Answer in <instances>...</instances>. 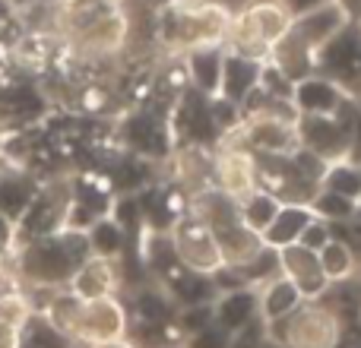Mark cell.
I'll return each instance as SVG.
<instances>
[{
  "label": "cell",
  "instance_id": "1",
  "mask_svg": "<svg viewBox=\"0 0 361 348\" xmlns=\"http://www.w3.org/2000/svg\"><path fill=\"white\" fill-rule=\"evenodd\" d=\"M92 254L86 231L57 228L25 241L16 254V273L32 288H67L80 263Z\"/></svg>",
  "mask_w": 361,
  "mask_h": 348
},
{
  "label": "cell",
  "instance_id": "2",
  "mask_svg": "<svg viewBox=\"0 0 361 348\" xmlns=\"http://www.w3.org/2000/svg\"><path fill=\"white\" fill-rule=\"evenodd\" d=\"M61 32L82 57L108 61L127 44V16L105 0H61Z\"/></svg>",
  "mask_w": 361,
  "mask_h": 348
},
{
  "label": "cell",
  "instance_id": "3",
  "mask_svg": "<svg viewBox=\"0 0 361 348\" xmlns=\"http://www.w3.org/2000/svg\"><path fill=\"white\" fill-rule=\"evenodd\" d=\"M48 320L61 336L73 339L82 348L108 339L127 336V307L121 298H102V301H76L67 292L51 304Z\"/></svg>",
  "mask_w": 361,
  "mask_h": 348
},
{
  "label": "cell",
  "instance_id": "4",
  "mask_svg": "<svg viewBox=\"0 0 361 348\" xmlns=\"http://www.w3.org/2000/svg\"><path fill=\"white\" fill-rule=\"evenodd\" d=\"M197 212H200V218L209 225L212 237H216L219 250H222L225 269H247L269 254V250L263 247L260 235H254V231L241 222L238 203L228 199L225 193H219L216 187H209V190L197 199Z\"/></svg>",
  "mask_w": 361,
  "mask_h": 348
},
{
  "label": "cell",
  "instance_id": "5",
  "mask_svg": "<svg viewBox=\"0 0 361 348\" xmlns=\"http://www.w3.org/2000/svg\"><path fill=\"white\" fill-rule=\"evenodd\" d=\"M295 13L288 10L279 0H257L247 10H241L228 25V35H225V44H228V54L238 57H250V61H263L267 63L273 44L279 42L288 32Z\"/></svg>",
  "mask_w": 361,
  "mask_h": 348
},
{
  "label": "cell",
  "instance_id": "6",
  "mask_svg": "<svg viewBox=\"0 0 361 348\" xmlns=\"http://www.w3.org/2000/svg\"><path fill=\"white\" fill-rule=\"evenodd\" d=\"M241 143L250 156H263V159H288L301 149L298 143V124H295V111L292 105H273L257 108V111L241 114Z\"/></svg>",
  "mask_w": 361,
  "mask_h": 348
},
{
  "label": "cell",
  "instance_id": "7",
  "mask_svg": "<svg viewBox=\"0 0 361 348\" xmlns=\"http://www.w3.org/2000/svg\"><path fill=\"white\" fill-rule=\"evenodd\" d=\"M355 120H358L355 105H345L343 111L330 114V118H305V114H295L301 152L314 156L324 165H336V162L352 159V149H355V146H352Z\"/></svg>",
  "mask_w": 361,
  "mask_h": 348
},
{
  "label": "cell",
  "instance_id": "8",
  "mask_svg": "<svg viewBox=\"0 0 361 348\" xmlns=\"http://www.w3.org/2000/svg\"><path fill=\"white\" fill-rule=\"evenodd\" d=\"M169 38L184 51L200 48H219L228 35L231 16L222 4H203V6H169L165 13Z\"/></svg>",
  "mask_w": 361,
  "mask_h": 348
},
{
  "label": "cell",
  "instance_id": "9",
  "mask_svg": "<svg viewBox=\"0 0 361 348\" xmlns=\"http://www.w3.org/2000/svg\"><path fill=\"white\" fill-rule=\"evenodd\" d=\"M269 330L279 333V342L286 348H336L343 339V320L324 301H305Z\"/></svg>",
  "mask_w": 361,
  "mask_h": 348
},
{
  "label": "cell",
  "instance_id": "10",
  "mask_svg": "<svg viewBox=\"0 0 361 348\" xmlns=\"http://www.w3.org/2000/svg\"><path fill=\"white\" fill-rule=\"evenodd\" d=\"M169 244H171L175 260L190 275H203V279H209V275H219L225 269L222 250H219V244H216V237H212L209 225L200 218L197 209H193L190 216H180L178 222L171 225Z\"/></svg>",
  "mask_w": 361,
  "mask_h": 348
},
{
  "label": "cell",
  "instance_id": "11",
  "mask_svg": "<svg viewBox=\"0 0 361 348\" xmlns=\"http://www.w3.org/2000/svg\"><path fill=\"white\" fill-rule=\"evenodd\" d=\"M276 273L286 275L295 288H298L301 301H320L330 288L324 269H320L317 250L305 247V244H292V247L276 250Z\"/></svg>",
  "mask_w": 361,
  "mask_h": 348
},
{
  "label": "cell",
  "instance_id": "12",
  "mask_svg": "<svg viewBox=\"0 0 361 348\" xmlns=\"http://www.w3.org/2000/svg\"><path fill=\"white\" fill-rule=\"evenodd\" d=\"M349 23L352 19L330 0V4H320V6L314 4V6H307V10L295 13L288 29H292L295 35H298L301 42L320 57L345 29H349Z\"/></svg>",
  "mask_w": 361,
  "mask_h": 348
},
{
  "label": "cell",
  "instance_id": "13",
  "mask_svg": "<svg viewBox=\"0 0 361 348\" xmlns=\"http://www.w3.org/2000/svg\"><path fill=\"white\" fill-rule=\"evenodd\" d=\"M288 105L295 114H305V118H330V114L343 111L345 105H352V99L343 82L314 73L307 80L295 82L292 92H288Z\"/></svg>",
  "mask_w": 361,
  "mask_h": 348
},
{
  "label": "cell",
  "instance_id": "14",
  "mask_svg": "<svg viewBox=\"0 0 361 348\" xmlns=\"http://www.w3.org/2000/svg\"><path fill=\"white\" fill-rule=\"evenodd\" d=\"M216 190L228 199L241 203L254 190H260V174H257V156H250L244 146H228L216 156Z\"/></svg>",
  "mask_w": 361,
  "mask_h": 348
},
{
  "label": "cell",
  "instance_id": "15",
  "mask_svg": "<svg viewBox=\"0 0 361 348\" xmlns=\"http://www.w3.org/2000/svg\"><path fill=\"white\" fill-rule=\"evenodd\" d=\"M118 288H121L118 260L89 254L86 260L80 263V269L73 273V279L67 282L63 292L76 301H102V298H118Z\"/></svg>",
  "mask_w": 361,
  "mask_h": 348
},
{
  "label": "cell",
  "instance_id": "16",
  "mask_svg": "<svg viewBox=\"0 0 361 348\" xmlns=\"http://www.w3.org/2000/svg\"><path fill=\"white\" fill-rule=\"evenodd\" d=\"M263 61H250V57H238V54H222V70H219V92L216 99L228 101V105L241 108L247 105V99L257 92L263 76Z\"/></svg>",
  "mask_w": 361,
  "mask_h": 348
},
{
  "label": "cell",
  "instance_id": "17",
  "mask_svg": "<svg viewBox=\"0 0 361 348\" xmlns=\"http://www.w3.org/2000/svg\"><path fill=\"white\" fill-rule=\"evenodd\" d=\"M314 209L307 203H282L276 218L267 225V231L260 235L263 247L267 250H282V247H292V244L301 241V235L307 231V225L314 222Z\"/></svg>",
  "mask_w": 361,
  "mask_h": 348
},
{
  "label": "cell",
  "instance_id": "18",
  "mask_svg": "<svg viewBox=\"0 0 361 348\" xmlns=\"http://www.w3.org/2000/svg\"><path fill=\"white\" fill-rule=\"evenodd\" d=\"M254 294H257V317H260L267 326L282 323L288 313H295L301 304H305L301 294H298V288L279 273H276L269 282H263Z\"/></svg>",
  "mask_w": 361,
  "mask_h": 348
},
{
  "label": "cell",
  "instance_id": "19",
  "mask_svg": "<svg viewBox=\"0 0 361 348\" xmlns=\"http://www.w3.org/2000/svg\"><path fill=\"white\" fill-rule=\"evenodd\" d=\"M29 320H32V301L23 288L0 292V348H23Z\"/></svg>",
  "mask_w": 361,
  "mask_h": 348
},
{
  "label": "cell",
  "instance_id": "20",
  "mask_svg": "<svg viewBox=\"0 0 361 348\" xmlns=\"http://www.w3.org/2000/svg\"><path fill=\"white\" fill-rule=\"evenodd\" d=\"M317 260H320V269H324L326 282H345L355 275L358 269V260H355V250L349 247V241H343V237H326L324 244H320L317 250Z\"/></svg>",
  "mask_w": 361,
  "mask_h": 348
},
{
  "label": "cell",
  "instance_id": "21",
  "mask_svg": "<svg viewBox=\"0 0 361 348\" xmlns=\"http://www.w3.org/2000/svg\"><path fill=\"white\" fill-rule=\"evenodd\" d=\"M279 206H282V199L279 197H273L269 190H254L250 197H244L241 203H238V212H241V222L247 225L254 235H263L267 231V225L276 218V212H279Z\"/></svg>",
  "mask_w": 361,
  "mask_h": 348
},
{
  "label": "cell",
  "instance_id": "22",
  "mask_svg": "<svg viewBox=\"0 0 361 348\" xmlns=\"http://www.w3.org/2000/svg\"><path fill=\"white\" fill-rule=\"evenodd\" d=\"M190 61V82L197 89H203L206 95L216 99L219 92V70H222V51L219 48H200V51H187Z\"/></svg>",
  "mask_w": 361,
  "mask_h": 348
},
{
  "label": "cell",
  "instance_id": "23",
  "mask_svg": "<svg viewBox=\"0 0 361 348\" xmlns=\"http://www.w3.org/2000/svg\"><path fill=\"white\" fill-rule=\"evenodd\" d=\"M89 237V250L99 256H111V260H118L121 247H124V237H121V228L114 225V218H102V222H95L92 228L86 231Z\"/></svg>",
  "mask_w": 361,
  "mask_h": 348
},
{
  "label": "cell",
  "instance_id": "24",
  "mask_svg": "<svg viewBox=\"0 0 361 348\" xmlns=\"http://www.w3.org/2000/svg\"><path fill=\"white\" fill-rule=\"evenodd\" d=\"M333 4H336L349 19H358L361 16V0H333Z\"/></svg>",
  "mask_w": 361,
  "mask_h": 348
},
{
  "label": "cell",
  "instance_id": "25",
  "mask_svg": "<svg viewBox=\"0 0 361 348\" xmlns=\"http://www.w3.org/2000/svg\"><path fill=\"white\" fill-rule=\"evenodd\" d=\"M86 348H140L133 339L121 336V339H108V342H95V345H86Z\"/></svg>",
  "mask_w": 361,
  "mask_h": 348
},
{
  "label": "cell",
  "instance_id": "26",
  "mask_svg": "<svg viewBox=\"0 0 361 348\" xmlns=\"http://www.w3.org/2000/svg\"><path fill=\"white\" fill-rule=\"evenodd\" d=\"M6 6H19V10H32V6L38 4H48V0H4Z\"/></svg>",
  "mask_w": 361,
  "mask_h": 348
},
{
  "label": "cell",
  "instance_id": "27",
  "mask_svg": "<svg viewBox=\"0 0 361 348\" xmlns=\"http://www.w3.org/2000/svg\"><path fill=\"white\" fill-rule=\"evenodd\" d=\"M358 25H361V16H358Z\"/></svg>",
  "mask_w": 361,
  "mask_h": 348
},
{
  "label": "cell",
  "instance_id": "28",
  "mask_svg": "<svg viewBox=\"0 0 361 348\" xmlns=\"http://www.w3.org/2000/svg\"><path fill=\"white\" fill-rule=\"evenodd\" d=\"M184 4H187V0H184Z\"/></svg>",
  "mask_w": 361,
  "mask_h": 348
}]
</instances>
